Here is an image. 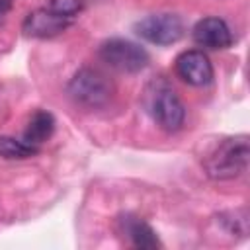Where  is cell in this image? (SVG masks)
I'll return each mask as SVG.
<instances>
[{
	"mask_svg": "<svg viewBox=\"0 0 250 250\" xmlns=\"http://www.w3.org/2000/svg\"><path fill=\"white\" fill-rule=\"evenodd\" d=\"M135 31L139 37L154 45H172L184 37V21L176 14H150L137 21Z\"/></svg>",
	"mask_w": 250,
	"mask_h": 250,
	"instance_id": "cell-5",
	"label": "cell"
},
{
	"mask_svg": "<svg viewBox=\"0 0 250 250\" xmlns=\"http://www.w3.org/2000/svg\"><path fill=\"white\" fill-rule=\"evenodd\" d=\"M53 133H55V117H53V113H49L45 109H37L29 117L25 129H23V137L21 139L25 143H29V145L39 148L43 143H47L51 139Z\"/></svg>",
	"mask_w": 250,
	"mask_h": 250,
	"instance_id": "cell-10",
	"label": "cell"
},
{
	"mask_svg": "<svg viewBox=\"0 0 250 250\" xmlns=\"http://www.w3.org/2000/svg\"><path fill=\"white\" fill-rule=\"evenodd\" d=\"M150 115L152 119L164 129V131H178L184 125L186 119V107L182 104V100L178 98V94L166 86V84H158L154 86V92L150 94Z\"/></svg>",
	"mask_w": 250,
	"mask_h": 250,
	"instance_id": "cell-4",
	"label": "cell"
},
{
	"mask_svg": "<svg viewBox=\"0 0 250 250\" xmlns=\"http://www.w3.org/2000/svg\"><path fill=\"white\" fill-rule=\"evenodd\" d=\"M45 6L51 8L53 12L64 16V18L76 20V16H78V14L82 12V8H84V0H49Z\"/></svg>",
	"mask_w": 250,
	"mask_h": 250,
	"instance_id": "cell-12",
	"label": "cell"
},
{
	"mask_svg": "<svg viewBox=\"0 0 250 250\" xmlns=\"http://www.w3.org/2000/svg\"><path fill=\"white\" fill-rule=\"evenodd\" d=\"M191 37H193V41L199 47L213 49V51L227 49V47L232 45V31H230V27L227 25L225 20L215 18V16L199 20L193 25V29H191Z\"/></svg>",
	"mask_w": 250,
	"mask_h": 250,
	"instance_id": "cell-8",
	"label": "cell"
},
{
	"mask_svg": "<svg viewBox=\"0 0 250 250\" xmlns=\"http://www.w3.org/2000/svg\"><path fill=\"white\" fill-rule=\"evenodd\" d=\"M68 94L76 104L94 109L105 105L111 100L113 86L104 72L84 66L68 82Z\"/></svg>",
	"mask_w": 250,
	"mask_h": 250,
	"instance_id": "cell-2",
	"label": "cell"
},
{
	"mask_svg": "<svg viewBox=\"0 0 250 250\" xmlns=\"http://www.w3.org/2000/svg\"><path fill=\"white\" fill-rule=\"evenodd\" d=\"M74 23L72 18H64L57 12H53L47 6H41L33 12H29L21 23V31L27 37H39V39H47V37H55L59 33H62L66 27H70Z\"/></svg>",
	"mask_w": 250,
	"mask_h": 250,
	"instance_id": "cell-6",
	"label": "cell"
},
{
	"mask_svg": "<svg viewBox=\"0 0 250 250\" xmlns=\"http://www.w3.org/2000/svg\"><path fill=\"white\" fill-rule=\"evenodd\" d=\"M98 55L107 66L127 74L139 72L148 64V53L141 45L119 37L104 41L98 49Z\"/></svg>",
	"mask_w": 250,
	"mask_h": 250,
	"instance_id": "cell-3",
	"label": "cell"
},
{
	"mask_svg": "<svg viewBox=\"0 0 250 250\" xmlns=\"http://www.w3.org/2000/svg\"><path fill=\"white\" fill-rule=\"evenodd\" d=\"M39 152L37 146L25 143L23 139H16V137H8V135H0V156L8 158V160H23L29 156H35Z\"/></svg>",
	"mask_w": 250,
	"mask_h": 250,
	"instance_id": "cell-11",
	"label": "cell"
},
{
	"mask_svg": "<svg viewBox=\"0 0 250 250\" xmlns=\"http://www.w3.org/2000/svg\"><path fill=\"white\" fill-rule=\"evenodd\" d=\"M117 229L129 240V244L135 246V248L150 250V248H158L160 246V240H158L156 232L152 230V227L148 223H145L143 219L135 217V215H123V217H119Z\"/></svg>",
	"mask_w": 250,
	"mask_h": 250,
	"instance_id": "cell-9",
	"label": "cell"
},
{
	"mask_svg": "<svg viewBox=\"0 0 250 250\" xmlns=\"http://www.w3.org/2000/svg\"><path fill=\"white\" fill-rule=\"evenodd\" d=\"M250 158L248 137H229L205 158V172L213 180H232L246 172Z\"/></svg>",
	"mask_w": 250,
	"mask_h": 250,
	"instance_id": "cell-1",
	"label": "cell"
},
{
	"mask_svg": "<svg viewBox=\"0 0 250 250\" xmlns=\"http://www.w3.org/2000/svg\"><path fill=\"white\" fill-rule=\"evenodd\" d=\"M14 6V0H0V21L6 18V14L12 10Z\"/></svg>",
	"mask_w": 250,
	"mask_h": 250,
	"instance_id": "cell-13",
	"label": "cell"
},
{
	"mask_svg": "<svg viewBox=\"0 0 250 250\" xmlns=\"http://www.w3.org/2000/svg\"><path fill=\"white\" fill-rule=\"evenodd\" d=\"M176 74L189 86H207L213 80V66L203 51L189 49L178 55Z\"/></svg>",
	"mask_w": 250,
	"mask_h": 250,
	"instance_id": "cell-7",
	"label": "cell"
}]
</instances>
